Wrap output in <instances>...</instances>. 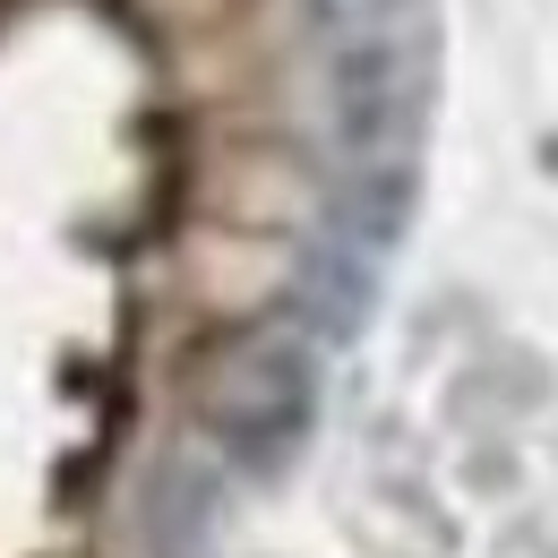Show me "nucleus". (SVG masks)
Here are the masks:
<instances>
[{"label":"nucleus","mask_w":558,"mask_h":558,"mask_svg":"<svg viewBox=\"0 0 558 558\" xmlns=\"http://www.w3.org/2000/svg\"><path fill=\"white\" fill-rule=\"evenodd\" d=\"M198 429L241 473L276 482L318 429V344L301 327H250L215 344L198 369Z\"/></svg>","instance_id":"nucleus-1"},{"label":"nucleus","mask_w":558,"mask_h":558,"mask_svg":"<svg viewBox=\"0 0 558 558\" xmlns=\"http://www.w3.org/2000/svg\"><path fill=\"white\" fill-rule=\"evenodd\" d=\"M369 301H378V258H361L352 241L318 232V241L301 250V276H292L301 336H310V344H352L361 318H369Z\"/></svg>","instance_id":"nucleus-2"},{"label":"nucleus","mask_w":558,"mask_h":558,"mask_svg":"<svg viewBox=\"0 0 558 558\" xmlns=\"http://www.w3.org/2000/svg\"><path fill=\"white\" fill-rule=\"evenodd\" d=\"M301 9H310V26L336 44V35H361V26H378V17H404L421 0H301Z\"/></svg>","instance_id":"nucleus-3"}]
</instances>
